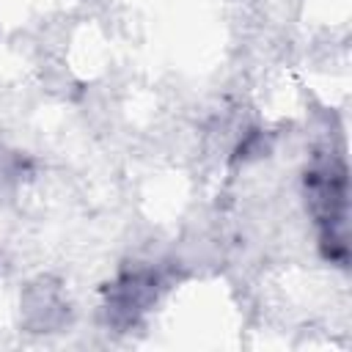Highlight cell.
Listing matches in <instances>:
<instances>
[{"label": "cell", "mask_w": 352, "mask_h": 352, "mask_svg": "<svg viewBox=\"0 0 352 352\" xmlns=\"http://www.w3.org/2000/svg\"><path fill=\"white\" fill-rule=\"evenodd\" d=\"M308 209L319 226V242L330 261L346 264V168L336 154H319L305 170Z\"/></svg>", "instance_id": "1"}, {"label": "cell", "mask_w": 352, "mask_h": 352, "mask_svg": "<svg viewBox=\"0 0 352 352\" xmlns=\"http://www.w3.org/2000/svg\"><path fill=\"white\" fill-rule=\"evenodd\" d=\"M160 292H162L160 272H154L148 267H138V270L121 272L107 286V300H104L107 322H113L116 327L135 324L157 302Z\"/></svg>", "instance_id": "2"}]
</instances>
